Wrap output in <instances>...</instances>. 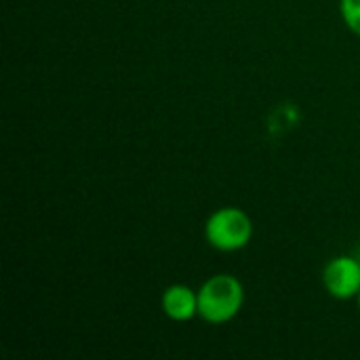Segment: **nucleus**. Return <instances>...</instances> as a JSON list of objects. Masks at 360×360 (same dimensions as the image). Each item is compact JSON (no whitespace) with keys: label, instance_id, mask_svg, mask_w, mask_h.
I'll list each match as a JSON object with an SVG mask.
<instances>
[{"label":"nucleus","instance_id":"nucleus-1","mask_svg":"<svg viewBox=\"0 0 360 360\" xmlns=\"http://www.w3.org/2000/svg\"><path fill=\"white\" fill-rule=\"evenodd\" d=\"M245 304L243 283L232 274H213L198 289V316L209 325L230 323Z\"/></svg>","mask_w":360,"mask_h":360},{"label":"nucleus","instance_id":"nucleus-2","mask_svg":"<svg viewBox=\"0 0 360 360\" xmlns=\"http://www.w3.org/2000/svg\"><path fill=\"white\" fill-rule=\"evenodd\" d=\"M205 238L217 251H240L253 238V219L238 207H221L205 221Z\"/></svg>","mask_w":360,"mask_h":360},{"label":"nucleus","instance_id":"nucleus-3","mask_svg":"<svg viewBox=\"0 0 360 360\" xmlns=\"http://www.w3.org/2000/svg\"><path fill=\"white\" fill-rule=\"evenodd\" d=\"M323 285L327 293L340 302L354 300L360 293V264L352 255H340L323 268Z\"/></svg>","mask_w":360,"mask_h":360},{"label":"nucleus","instance_id":"nucleus-6","mask_svg":"<svg viewBox=\"0 0 360 360\" xmlns=\"http://www.w3.org/2000/svg\"><path fill=\"white\" fill-rule=\"evenodd\" d=\"M356 304H359V310H360V293L356 295Z\"/></svg>","mask_w":360,"mask_h":360},{"label":"nucleus","instance_id":"nucleus-4","mask_svg":"<svg viewBox=\"0 0 360 360\" xmlns=\"http://www.w3.org/2000/svg\"><path fill=\"white\" fill-rule=\"evenodd\" d=\"M160 308L165 316L175 323H188L198 316V291L188 285H171L160 297Z\"/></svg>","mask_w":360,"mask_h":360},{"label":"nucleus","instance_id":"nucleus-5","mask_svg":"<svg viewBox=\"0 0 360 360\" xmlns=\"http://www.w3.org/2000/svg\"><path fill=\"white\" fill-rule=\"evenodd\" d=\"M340 13L348 30L360 36V0H340Z\"/></svg>","mask_w":360,"mask_h":360},{"label":"nucleus","instance_id":"nucleus-7","mask_svg":"<svg viewBox=\"0 0 360 360\" xmlns=\"http://www.w3.org/2000/svg\"><path fill=\"white\" fill-rule=\"evenodd\" d=\"M356 259H359V264H360V251H359V255H356Z\"/></svg>","mask_w":360,"mask_h":360}]
</instances>
